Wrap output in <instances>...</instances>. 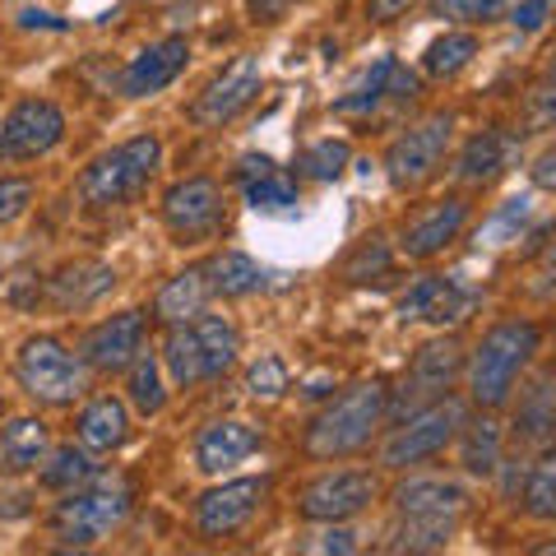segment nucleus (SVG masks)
I'll list each match as a JSON object with an SVG mask.
<instances>
[{"mask_svg": "<svg viewBox=\"0 0 556 556\" xmlns=\"http://www.w3.org/2000/svg\"><path fill=\"white\" fill-rule=\"evenodd\" d=\"M464 223H468V204L464 200H437L431 208H422V214H413L404 223V241H399V251H404L408 260H431L464 232Z\"/></svg>", "mask_w": 556, "mask_h": 556, "instance_id": "nucleus-17", "label": "nucleus"}, {"mask_svg": "<svg viewBox=\"0 0 556 556\" xmlns=\"http://www.w3.org/2000/svg\"><path fill=\"white\" fill-rule=\"evenodd\" d=\"M450 144H455V116H450V112H431L427 121L408 126L390 144V153H386V177H390V186L394 190H413V186L431 181L441 172Z\"/></svg>", "mask_w": 556, "mask_h": 556, "instance_id": "nucleus-7", "label": "nucleus"}, {"mask_svg": "<svg viewBox=\"0 0 556 556\" xmlns=\"http://www.w3.org/2000/svg\"><path fill=\"white\" fill-rule=\"evenodd\" d=\"M247 204L255 214H288V208L298 204V181H292L283 167H274L265 177L247 181Z\"/></svg>", "mask_w": 556, "mask_h": 556, "instance_id": "nucleus-38", "label": "nucleus"}, {"mask_svg": "<svg viewBox=\"0 0 556 556\" xmlns=\"http://www.w3.org/2000/svg\"><path fill=\"white\" fill-rule=\"evenodd\" d=\"M510 163H515V139L492 126V130H478L473 139H468L455 172L468 186H492L496 177H506Z\"/></svg>", "mask_w": 556, "mask_h": 556, "instance_id": "nucleus-20", "label": "nucleus"}, {"mask_svg": "<svg viewBox=\"0 0 556 556\" xmlns=\"http://www.w3.org/2000/svg\"><path fill=\"white\" fill-rule=\"evenodd\" d=\"M519 441H547L556 437V390H552V380H543L538 390H529L525 399V408H519Z\"/></svg>", "mask_w": 556, "mask_h": 556, "instance_id": "nucleus-37", "label": "nucleus"}, {"mask_svg": "<svg viewBox=\"0 0 556 556\" xmlns=\"http://www.w3.org/2000/svg\"><path fill=\"white\" fill-rule=\"evenodd\" d=\"M464 515H399L386 552H441Z\"/></svg>", "mask_w": 556, "mask_h": 556, "instance_id": "nucleus-27", "label": "nucleus"}, {"mask_svg": "<svg viewBox=\"0 0 556 556\" xmlns=\"http://www.w3.org/2000/svg\"><path fill=\"white\" fill-rule=\"evenodd\" d=\"M390 413V390L380 380H362V386H348L339 399L311 417L306 427V455L311 459H343V455H357L367 445L380 422Z\"/></svg>", "mask_w": 556, "mask_h": 556, "instance_id": "nucleus-1", "label": "nucleus"}, {"mask_svg": "<svg viewBox=\"0 0 556 556\" xmlns=\"http://www.w3.org/2000/svg\"><path fill=\"white\" fill-rule=\"evenodd\" d=\"M126 441H130V413L121 399L102 394L79 413V445H89L93 455H112Z\"/></svg>", "mask_w": 556, "mask_h": 556, "instance_id": "nucleus-23", "label": "nucleus"}, {"mask_svg": "<svg viewBox=\"0 0 556 556\" xmlns=\"http://www.w3.org/2000/svg\"><path fill=\"white\" fill-rule=\"evenodd\" d=\"M459 371H464V348H459V339H431V343L417 348L404 390L413 399H427V404H431V399H441L450 386H455Z\"/></svg>", "mask_w": 556, "mask_h": 556, "instance_id": "nucleus-18", "label": "nucleus"}, {"mask_svg": "<svg viewBox=\"0 0 556 556\" xmlns=\"http://www.w3.org/2000/svg\"><path fill=\"white\" fill-rule=\"evenodd\" d=\"M126 390H130V404L135 413H144V417H159L163 404H167V390H163V367H159V357L153 353H139L130 367H126Z\"/></svg>", "mask_w": 556, "mask_h": 556, "instance_id": "nucleus-33", "label": "nucleus"}, {"mask_svg": "<svg viewBox=\"0 0 556 556\" xmlns=\"http://www.w3.org/2000/svg\"><path fill=\"white\" fill-rule=\"evenodd\" d=\"M376 492H380V482L371 468H334V473H320L316 482H306L298 510L311 525H343V519L367 510Z\"/></svg>", "mask_w": 556, "mask_h": 556, "instance_id": "nucleus-9", "label": "nucleus"}, {"mask_svg": "<svg viewBox=\"0 0 556 556\" xmlns=\"http://www.w3.org/2000/svg\"><path fill=\"white\" fill-rule=\"evenodd\" d=\"M501 445H506V431H501L496 417H473L464 422L459 431V455H464V468L473 478H492L501 468Z\"/></svg>", "mask_w": 556, "mask_h": 556, "instance_id": "nucleus-29", "label": "nucleus"}, {"mask_svg": "<svg viewBox=\"0 0 556 556\" xmlns=\"http://www.w3.org/2000/svg\"><path fill=\"white\" fill-rule=\"evenodd\" d=\"M102 478V464L93 459L89 445H61L56 455H51V464L42 468V486H51V492H75V486H89Z\"/></svg>", "mask_w": 556, "mask_h": 556, "instance_id": "nucleus-31", "label": "nucleus"}, {"mask_svg": "<svg viewBox=\"0 0 556 556\" xmlns=\"http://www.w3.org/2000/svg\"><path fill=\"white\" fill-rule=\"evenodd\" d=\"M14 376H20L24 394L38 399V404H47V408H70L84 390H89V367H84V357H75L61 339H51V334H38V339H28L20 348Z\"/></svg>", "mask_w": 556, "mask_h": 556, "instance_id": "nucleus-6", "label": "nucleus"}, {"mask_svg": "<svg viewBox=\"0 0 556 556\" xmlns=\"http://www.w3.org/2000/svg\"><path fill=\"white\" fill-rule=\"evenodd\" d=\"M538 348H543V329L533 320H501L486 329L473 357H468V394H473V404L478 408L506 404Z\"/></svg>", "mask_w": 556, "mask_h": 556, "instance_id": "nucleus-2", "label": "nucleus"}, {"mask_svg": "<svg viewBox=\"0 0 556 556\" xmlns=\"http://www.w3.org/2000/svg\"><path fill=\"white\" fill-rule=\"evenodd\" d=\"M260 84H265L260 56H232L204 84V93L190 102V121L195 126H228V121H237L260 98Z\"/></svg>", "mask_w": 556, "mask_h": 556, "instance_id": "nucleus-10", "label": "nucleus"}, {"mask_svg": "<svg viewBox=\"0 0 556 556\" xmlns=\"http://www.w3.org/2000/svg\"><path fill=\"white\" fill-rule=\"evenodd\" d=\"M260 427L255 422H241V417H223V422H208L200 437H195V468L208 478L228 473V468L247 464L255 450H260Z\"/></svg>", "mask_w": 556, "mask_h": 556, "instance_id": "nucleus-15", "label": "nucleus"}, {"mask_svg": "<svg viewBox=\"0 0 556 556\" xmlns=\"http://www.w3.org/2000/svg\"><path fill=\"white\" fill-rule=\"evenodd\" d=\"M288 367H283V357H274V353H265V357H255L251 362V371H247V390L255 394V399H283L288 394Z\"/></svg>", "mask_w": 556, "mask_h": 556, "instance_id": "nucleus-40", "label": "nucleus"}, {"mask_svg": "<svg viewBox=\"0 0 556 556\" xmlns=\"http://www.w3.org/2000/svg\"><path fill=\"white\" fill-rule=\"evenodd\" d=\"M515 0H431L437 20H455V24H501L510 20Z\"/></svg>", "mask_w": 556, "mask_h": 556, "instance_id": "nucleus-39", "label": "nucleus"}, {"mask_svg": "<svg viewBox=\"0 0 556 556\" xmlns=\"http://www.w3.org/2000/svg\"><path fill=\"white\" fill-rule=\"evenodd\" d=\"M163 367H167V376L177 380L181 390H190V386H200V380H204V357H200V343H195V329H190V320L167 325Z\"/></svg>", "mask_w": 556, "mask_h": 556, "instance_id": "nucleus-32", "label": "nucleus"}, {"mask_svg": "<svg viewBox=\"0 0 556 556\" xmlns=\"http://www.w3.org/2000/svg\"><path fill=\"white\" fill-rule=\"evenodd\" d=\"M529 116H533V126H538V130L556 126V89H552V84H543V89L529 98Z\"/></svg>", "mask_w": 556, "mask_h": 556, "instance_id": "nucleus-46", "label": "nucleus"}, {"mask_svg": "<svg viewBox=\"0 0 556 556\" xmlns=\"http://www.w3.org/2000/svg\"><path fill=\"white\" fill-rule=\"evenodd\" d=\"M139 353H144V311H121V316L93 325L79 343L84 367L102 376H121Z\"/></svg>", "mask_w": 556, "mask_h": 556, "instance_id": "nucleus-13", "label": "nucleus"}, {"mask_svg": "<svg viewBox=\"0 0 556 556\" xmlns=\"http://www.w3.org/2000/svg\"><path fill=\"white\" fill-rule=\"evenodd\" d=\"M20 28H51V33H65V20H56V14H47V10H24V14H20Z\"/></svg>", "mask_w": 556, "mask_h": 556, "instance_id": "nucleus-50", "label": "nucleus"}, {"mask_svg": "<svg viewBox=\"0 0 556 556\" xmlns=\"http://www.w3.org/2000/svg\"><path fill=\"white\" fill-rule=\"evenodd\" d=\"M552 14H556V0H552Z\"/></svg>", "mask_w": 556, "mask_h": 556, "instance_id": "nucleus-54", "label": "nucleus"}, {"mask_svg": "<svg viewBox=\"0 0 556 556\" xmlns=\"http://www.w3.org/2000/svg\"><path fill=\"white\" fill-rule=\"evenodd\" d=\"M186 65H190V42L181 38V33L159 38L126 65V75H121V93L126 98H153V93H163L167 84H177V75Z\"/></svg>", "mask_w": 556, "mask_h": 556, "instance_id": "nucleus-14", "label": "nucleus"}, {"mask_svg": "<svg viewBox=\"0 0 556 556\" xmlns=\"http://www.w3.org/2000/svg\"><path fill=\"white\" fill-rule=\"evenodd\" d=\"M468 492L455 478H408L394 492V515H464Z\"/></svg>", "mask_w": 556, "mask_h": 556, "instance_id": "nucleus-21", "label": "nucleus"}, {"mask_svg": "<svg viewBox=\"0 0 556 556\" xmlns=\"http://www.w3.org/2000/svg\"><path fill=\"white\" fill-rule=\"evenodd\" d=\"M482 51L478 33H464V28H445L441 38H431L422 51V70L431 79H455L459 70L473 65V56Z\"/></svg>", "mask_w": 556, "mask_h": 556, "instance_id": "nucleus-30", "label": "nucleus"}, {"mask_svg": "<svg viewBox=\"0 0 556 556\" xmlns=\"http://www.w3.org/2000/svg\"><path fill=\"white\" fill-rule=\"evenodd\" d=\"M547 84L556 89V51H552V61H547Z\"/></svg>", "mask_w": 556, "mask_h": 556, "instance_id": "nucleus-53", "label": "nucleus"}, {"mask_svg": "<svg viewBox=\"0 0 556 556\" xmlns=\"http://www.w3.org/2000/svg\"><path fill=\"white\" fill-rule=\"evenodd\" d=\"M417 5V0H367V14L376 24H394L399 14H408Z\"/></svg>", "mask_w": 556, "mask_h": 556, "instance_id": "nucleus-49", "label": "nucleus"}, {"mask_svg": "<svg viewBox=\"0 0 556 556\" xmlns=\"http://www.w3.org/2000/svg\"><path fill=\"white\" fill-rule=\"evenodd\" d=\"M464 422H468L464 399H455V394L431 399V404L413 408L386 437V445H380V464L386 468H413L422 459H437L450 441H459Z\"/></svg>", "mask_w": 556, "mask_h": 556, "instance_id": "nucleus-5", "label": "nucleus"}, {"mask_svg": "<svg viewBox=\"0 0 556 556\" xmlns=\"http://www.w3.org/2000/svg\"><path fill=\"white\" fill-rule=\"evenodd\" d=\"M533 552H538V556H556V538H552V543H538Z\"/></svg>", "mask_w": 556, "mask_h": 556, "instance_id": "nucleus-52", "label": "nucleus"}, {"mask_svg": "<svg viewBox=\"0 0 556 556\" xmlns=\"http://www.w3.org/2000/svg\"><path fill=\"white\" fill-rule=\"evenodd\" d=\"M33 204V181L24 177H0V228L14 223Z\"/></svg>", "mask_w": 556, "mask_h": 556, "instance_id": "nucleus-42", "label": "nucleus"}, {"mask_svg": "<svg viewBox=\"0 0 556 556\" xmlns=\"http://www.w3.org/2000/svg\"><path fill=\"white\" fill-rule=\"evenodd\" d=\"M278 163L269 159V153H241L237 159V177H241V186L247 181H255V177H265V172H274Z\"/></svg>", "mask_w": 556, "mask_h": 556, "instance_id": "nucleus-48", "label": "nucleus"}, {"mask_svg": "<svg viewBox=\"0 0 556 556\" xmlns=\"http://www.w3.org/2000/svg\"><path fill=\"white\" fill-rule=\"evenodd\" d=\"M390 269V251H386V241L371 237V241H362V247L348 255V265H343V278L348 283H367V274H386Z\"/></svg>", "mask_w": 556, "mask_h": 556, "instance_id": "nucleus-41", "label": "nucleus"}, {"mask_svg": "<svg viewBox=\"0 0 556 556\" xmlns=\"http://www.w3.org/2000/svg\"><path fill=\"white\" fill-rule=\"evenodd\" d=\"M348 163H353V149H348V139H316V144H306L298 153V172L311 181H339Z\"/></svg>", "mask_w": 556, "mask_h": 556, "instance_id": "nucleus-35", "label": "nucleus"}, {"mask_svg": "<svg viewBox=\"0 0 556 556\" xmlns=\"http://www.w3.org/2000/svg\"><path fill=\"white\" fill-rule=\"evenodd\" d=\"M533 195H519V200H506L496 208L492 218L478 228V247H506V241H519V232L533 223Z\"/></svg>", "mask_w": 556, "mask_h": 556, "instance_id": "nucleus-34", "label": "nucleus"}, {"mask_svg": "<svg viewBox=\"0 0 556 556\" xmlns=\"http://www.w3.org/2000/svg\"><path fill=\"white\" fill-rule=\"evenodd\" d=\"M298 547L302 552H339V556H348V552H357V533L343 529V525H329L320 533H311L306 543H298Z\"/></svg>", "mask_w": 556, "mask_h": 556, "instance_id": "nucleus-43", "label": "nucleus"}, {"mask_svg": "<svg viewBox=\"0 0 556 556\" xmlns=\"http://www.w3.org/2000/svg\"><path fill=\"white\" fill-rule=\"evenodd\" d=\"M126 515H130V486L121 478L116 482L98 478L89 486L65 492V501H56V510H51V538L61 547H93L108 533H116Z\"/></svg>", "mask_w": 556, "mask_h": 556, "instance_id": "nucleus-4", "label": "nucleus"}, {"mask_svg": "<svg viewBox=\"0 0 556 556\" xmlns=\"http://www.w3.org/2000/svg\"><path fill=\"white\" fill-rule=\"evenodd\" d=\"M298 5H306V0H247V20L251 24H283Z\"/></svg>", "mask_w": 556, "mask_h": 556, "instance_id": "nucleus-45", "label": "nucleus"}, {"mask_svg": "<svg viewBox=\"0 0 556 556\" xmlns=\"http://www.w3.org/2000/svg\"><path fill=\"white\" fill-rule=\"evenodd\" d=\"M208 302V278L204 269H186V274H172L167 283L159 288L153 298V316L163 325H181V320H195Z\"/></svg>", "mask_w": 556, "mask_h": 556, "instance_id": "nucleus-26", "label": "nucleus"}, {"mask_svg": "<svg viewBox=\"0 0 556 556\" xmlns=\"http://www.w3.org/2000/svg\"><path fill=\"white\" fill-rule=\"evenodd\" d=\"M116 288V269L112 265H98V260H79V265L61 269L51 278V298H56L61 311H84L93 306L98 298H108Z\"/></svg>", "mask_w": 556, "mask_h": 556, "instance_id": "nucleus-22", "label": "nucleus"}, {"mask_svg": "<svg viewBox=\"0 0 556 556\" xmlns=\"http://www.w3.org/2000/svg\"><path fill=\"white\" fill-rule=\"evenodd\" d=\"M265 496H269V478H232V482H223L214 486V492H204L195 501V529L200 538H232L241 533L255 519V510L265 506Z\"/></svg>", "mask_w": 556, "mask_h": 556, "instance_id": "nucleus-11", "label": "nucleus"}, {"mask_svg": "<svg viewBox=\"0 0 556 556\" xmlns=\"http://www.w3.org/2000/svg\"><path fill=\"white\" fill-rule=\"evenodd\" d=\"M190 329H195V343H200V357H204V380H218L228 376L237 367V353H241V334L232 320L223 316H200L190 320Z\"/></svg>", "mask_w": 556, "mask_h": 556, "instance_id": "nucleus-24", "label": "nucleus"}, {"mask_svg": "<svg viewBox=\"0 0 556 556\" xmlns=\"http://www.w3.org/2000/svg\"><path fill=\"white\" fill-rule=\"evenodd\" d=\"M468 306H473V292H464L455 278H445V274H427L399 298V316L427 320V325H455L468 316Z\"/></svg>", "mask_w": 556, "mask_h": 556, "instance_id": "nucleus-16", "label": "nucleus"}, {"mask_svg": "<svg viewBox=\"0 0 556 556\" xmlns=\"http://www.w3.org/2000/svg\"><path fill=\"white\" fill-rule=\"evenodd\" d=\"M204 278H208L214 298H251V292L265 288V269H260L247 251H218L204 265Z\"/></svg>", "mask_w": 556, "mask_h": 556, "instance_id": "nucleus-28", "label": "nucleus"}, {"mask_svg": "<svg viewBox=\"0 0 556 556\" xmlns=\"http://www.w3.org/2000/svg\"><path fill=\"white\" fill-rule=\"evenodd\" d=\"M163 223L177 247H195L223 228V186L214 177H186L163 195Z\"/></svg>", "mask_w": 556, "mask_h": 556, "instance_id": "nucleus-8", "label": "nucleus"}, {"mask_svg": "<svg viewBox=\"0 0 556 556\" xmlns=\"http://www.w3.org/2000/svg\"><path fill=\"white\" fill-rule=\"evenodd\" d=\"M163 163V139L159 135H135L126 144L108 149L79 172V200L89 208H116L130 204L139 190L153 181V172Z\"/></svg>", "mask_w": 556, "mask_h": 556, "instance_id": "nucleus-3", "label": "nucleus"}, {"mask_svg": "<svg viewBox=\"0 0 556 556\" xmlns=\"http://www.w3.org/2000/svg\"><path fill=\"white\" fill-rule=\"evenodd\" d=\"M552 20V0H515V10H510V24L519 33H538Z\"/></svg>", "mask_w": 556, "mask_h": 556, "instance_id": "nucleus-44", "label": "nucleus"}, {"mask_svg": "<svg viewBox=\"0 0 556 556\" xmlns=\"http://www.w3.org/2000/svg\"><path fill=\"white\" fill-rule=\"evenodd\" d=\"M525 510H529V519H543V525H552V519H556V445L529 468Z\"/></svg>", "mask_w": 556, "mask_h": 556, "instance_id": "nucleus-36", "label": "nucleus"}, {"mask_svg": "<svg viewBox=\"0 0 556 556\" xmlns=\"http://www.w3.org/2000/svg\"><path fill=\"white\" fill-rule=\"evenodd\" d=\"M386 98H399V102L417 98V75H408V70L399 65L394 56H380L367 75H362L357 89L334 102V112L339 116H362V112H376Z\"/></svg>", "mask_w": 556, "mask_h": 556, "instance_id": "nucleus-19", "label": "nucleus"}, {"mask_svg": "<svg viewBox=\"0 0 556 556\" xmlns=\"http://www.w3.org/2000/svg\"><path fill=\"white\" fill-rule=\"evenodd\" d=\"M51 450V431L42 417H14V422L0 431V464L10 468V473H28V468H38Z\"/></svg>", "mask_w": 556, "mask_h": 556, "instance_id": "nucleus-25", "label": "nucleus"}, {"mask_svg": "<svg viewBox=\"0 0 556 556\" xmlns=\"http://www.w3.org/2000/svg\"><path fill=\"white\" fill-rule=\"evenodd\" d=\"M538 278H547V283H533L538 298H556V251L543 260V269H538Z\"/></svg>", "mask_w": 556, "mask_h": 556, "instance_id": "nucleus-51", "label": "nucleus"}, {"mask_svg": "<svg viewBox=\"0 0 556 556\" xmlns=\"http://www.w3.org/2000/svg\"><path fill=\"white\" fill-rule=\"evenodd\" d=\"M65 139V112L47 98H24L14 102L5 126H0V153L10 159H42Z\"/></svg>", "mask_w": 556, "mask_h": 556, "instance_id": "nucleus-12", "label": "nucleus"}, {"mask_svg": "<svg viewBox=\"0 0 556 556\" xmlns=\"http://www.w3.org/2000/svg\"><path fill=\"white\" fill-rule=\"evenodd\" d=\"M529 177H533V186H538V190H552V195H556V149L538 153L533 167H529Z\"/></svg>", "mask_w": 556, "mask_h": 556, "instance_id": "nucleus-47", "label": "nucleus"}]
</instances>
